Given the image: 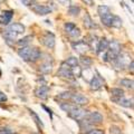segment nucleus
<instances>
[{"instance_id":"obj_19","label":"nucleus","mask_w":134,"mask_h":134,"mask_svg":"<svg viewBox=\"0 0 134 134\" xmlns=\"http://www.w3.org/2000/svg\"><path fill=\"white\" fill-rule=\"evenodd\" d=\"M17 35H18V34H16L15 31H11L8 29V30L5 32V39L7 41V44H9V45L14 44L16 38H17Z\"/></svg>"},{"instance_id":"obj_1","label":"nucleus","mask_w":134,"mask_h":134,"mask_svg":"<svg viewBox=\"0 0 134 134\" xmlns=\"http://www.w3.org/2000/svg\"><path fill=\"white\" fill-rule=\"evenodd\" d=\"M131 57H130L127 54H119L117 57L115 58L114 60H113V65H114L115 69H121L122 70L125 66H127L130 64V62H131Z\"/></svg>"},{"instance_id":"obj_10","label":"nucleus","mask_w":134,"mask_h":134,"mask_svg":"<svg viewBox=\"0 0 134 134\" xmlns=\"http://www.w3.org/2000/svg\"><path fill=\"white\" fill-rule=\"evenodd\" d=\"M31 50H32L31 47H29V46H24V47H21L18 50V55L21 57L25 62H29V57H30Z\"/></svg>"},{"instance_id":"obj_5","label":"nucleus","mask_w":134,"mask_h":134,"mask_svg":"<svg viewBox=\"0 0 134 134\" xmlns=\"http://www.w3.org/2000/svg\"><path fill=\"white\" fill-rule=\"evenodd\" d=\"M72 47H73V49L75 50V52L79 54V55H84L86 52H88L90 50V47H88V45H87V43L86 41H83V40L73 43Z\"/></svg>"},{"instance_id":"obj_45","label":"nucleus","mask_w":134,"mask_h":134,"mask_svg":"<svg viewBox=\"0 0 134 134\" xmlns=\"http://www.w3.org/2000/svg\"><path fill=\"white\" fill-rule=\"evenodd\" d=\"M0 76H1V72H0Z\"/></svg>"},{"instance_id":"obj_20","label":"nucleus","mask_w":134,"mask_h":134,"mask_svg":"<svg viewBox=\"0 0 134 134\" xmlns=\"http://www.w3.org/2000/svg\"><path fill=\"white\" fill-rule=\"evenodd\" d=\"M9 30L11 31H15L16 34H24L25 32V26L21 24H19V23H15V24H11L10 26H9Z\"/></svg>"},{"instance_id":"obj_30","label":"nucleus","mask_w":134,"mask_h":134,"mask_svg":"<svg viewBox=\"0 0 134 134\" xmlns=\"http://www.w3.org/2000/svg\"><path fill=\"white\" fill-rule=\"evenodd\" d=\"M79 12H81V8L78 6H69V9H68V14L73 17H76L79 15Z\"/></svg>"},{"instance_id":"obj_3","label":"nucleus","mask_w":134,"mask_h":134,"mask_svg":"<svg viewBox=\"0 0 134 134\" xmlns=\"http://www.w3.org/2000/svg\"><path fill=\"white\" fill-rule=\"evenodd\" d=\"M67 114H68L69 117H72L73 120H75V121H77V122H78V121L85 119V117L87 116V111H85V110H83V108L76 106L74 110L68 112Z\"/></svg>"},{"instance_id":"obj_40","label":"nucleus","mask_w":134,"mask_h":134,"mask_svg":"<svg viewBox=\"0 0 134 134\" xmlns=\"http://www.w3.org/2000/svg\"><path fill=\"white\" fill-rule=\"evenodd\" d=\"M63 6H70V0H57Z\"/></svg>"},{"instance_id":"obj_29","label":"nucleus","mask_w":134,"mask_h":134,"mask_svg":"<svg viewBox=\"0 0 134 134\" xmlns=\"http://www.w3.org/2000/svg\"><path fill=\"white\" fill-rule=\"evenodd\" d=\"M122 19L120 18L119 16H115L113 17V20H112V27H114V28H120V27H122Z\"/></svg>"},{"instance_id":"obj_24","label":"nucleus","mask_w":134,"mask_h":134,"mask_svg":"<svg viewBox=\"0 0 134 134\" xmlns=\"http://www.w3.org/2000/svg\"><path fill=\"white\" fill-rule=\"evenodd\" d=\"M79 62H81V64L85 67V68H90V67L92 66V64H93L92 58L88 57V56H82L81 59H79Z\"/></svg>"},{"instance_id":"obj_14","label":"nucleus","mask_w":134,"mask_h":134,"mask_svg":"<svg viewBox=\"0 0 134 134\" xmlns=\"http://www.w3.org/2000/svg\"><path fill=\"white\" fill-rule=\"evenodd\" d=\"M87 45H88V47L91 50H95L96 52V48H97V44H98V38L96 35H90L87 37Z\"/></svg>"},{"instance_id":"obj_34","label":"nucleus","mask_w":134,"mask_h":134,"mask_svg":"<svg viewBox=\"0 0 134 134\" xmlns=\"http://www.w3.org/2000/svg\"><path fill=\"white\" fill-rule=\"evenodd\" d=\"M67 65L68 66H70V67H74V66H76V65H78V59L76 57H74V56H72V57H69V58H67V60L65 62Z\"/></svg>"},{"instance_id":"obj_26","label":"nucleus","mask_w":134,"mask_h":134,"mask_svg":"<svg viewBox=\"0 0 134 134\" xmlns=\"http://www.w3.org/2000/svg\"><path fill=\"white\" fill-rule=\"evenodd\" d=\"M29 113H30V115H31V117H32V119H34V121H35V122H36V124H37V125H38V126H39L40 129H44V123H43V122H41L40 117H39L38 115H37V114H36V113H35V112H34L32 110H29Z\"/></svg>"},{"instance_id":"obj_42","label":"nucleus","mask_w":134,"mask_h":134,"mask_svg":"<svg viewBox=\"0 0 134 134\" xmlns=\"http://www.w3.org/2000/svg\"><path fill=\"white\" fill-rule=\"evenodd\" d=\"M88 134H104V133L100 130H92V131H90Z\"/></svg>"},{"instance_id":"obj_32","label":"nucleus","mask_w":134,"mask_h":134,"mask_svg":"<svg viewBox=\"0 0 134 134\" xmlns=\"http://www.w3.org/2000/svg\"><path fill=\"white\" fill-rule=\"evenodd\" d=\"M70 38H73V39H76V38H78L79 36H81V30H79V28H77V27H75L73 30H70L68 34H67Z\"/></svg>"},{"instance_id":"obj_44","label":"nucleus","mask_w":134,"mask_h":134,"mask_svg":"<svg viewBox=\"0 0 134 134\" xmlns=\"http://www.w3.org/2000/svg\"><path fill=\"white\" fill-rule=\"evenodd\" d=\"M0 2H5V0H0Z\"/></svg>"},{"instance_id":"obj_27","label":"nucleus","mask_w":134,"mask_h":134,"mask_svg":"<svg viewBox=\"0 0 134 134\" xmlns=\"http://www.w3.org/2000/svg\"><path fill=\"white\" fill-rule=\"evenodd\" d=\"M70 69H72V74H73L74 78H76V77H81V76H82L83 70H82V68H81V67H79L78 65L74 66V67H70Z\"/></svg>"},{"instance_id":"obj_4","label":"nucleus","mask_w":134,"mask_h":134,"mask_svg":"<svg viewBox=\"0 0 134 134\" xmlns=\"http://www.w3.org/2000/svg\"><path fill=\"white\" fill-rule=\"evenodd\" d=\"M55 43H56V38L55 35L53 32L47 31L45 35L41 37V44L46 46L47 48H54L55 47Z\"/></svg>"},{"instance_id":"obj_13","label":"nucleus","mask_w":134,"mask_h":134,"mask_svg":"<svg viewBox=\"0 0 134 134\" xmlns=\"http://www.w3.org/2000/svg\"><path fill=\"white\" fill-rule=\"evenodd\" d=\"M90 86H91L92 90L97 91V90H99L100 87L103 86V81L98 76H93V77H92V79L90 81Z\"/></svg>"},{"instance_id":"obj_36","label":"nucleus","mask_w":134,"mask_h":134,"mask_svg":"<svg viewBox=\"0 0 134 134\" xmlns=\"http://www.w3.org/2000/svg\"><path fill=\"white\" fill-rule=\"evenodd\" d=\"M70 96H72V93H69V92H65V93H62L58 97L63 98V99H70Z\"/></svg>"},{"instance_id":"obj_18","label":"nucleus","mask_w":134,"mask_h":134,"mask_svg":"<svg viewBox=\"0 0 134 134\" xmlns=\"http://www.w3.org/2000/svg\"><path fill=\"white\" fill-rule=\"evenodd\" d=\"M83 21H84V26H85V28H87V29H94V28H97V25H96V24L93 21V20H92L91 16H90L88 14H86L85 16H84Z\"/></svg>"},{"instance_id":"obj_15","label":"nucleus","mask_w":134,"mask_h":134,"mask_svg":"<svg viewBox=\"0 0 134 134\" xmlns=\"http://www.w3.org/2000/svg\"><path fill=\"white\" fill-rule=\"evenodd\" d=\"M112 53L116 54V55H119V54H121V50H122V47H121V44L119 43V41L116 40H112L108 43V48Z\"/></svg>"},{"instance_id":"obj_37","label":"nucleus","mask_w":134,"mask_h":134,"mask_svg":"<svg viewBox=\"0 0 134 134\" xmlns=\"http://www.w3.org/2000/svg\"><path fill=\"white\" fill-rule=\"evenodd\" d=\"M20 1L23 2V5L27 6V7H30V6H32V3L35 2V0H20Z\"/></svg>"},{"instance_id":"obj_11","label":"nucleus","mask_w":134,"mask_h":134,"mask_svg":"<svg viewBox=\"0 0 134 134\" xmlns=\"http://www.w3.org/2000/svg\"><path fill=\"white\" fill-rule=\"evenodd\" d=\"M48 93H49V88L46 85H40L38 88L36 90V96L41 99H46L48 97Z\"/></svg>"},{"instance_id":"obj_7","label":"nucleus","mask_w":134,"mask_h":134,"mask_svg":"<svg viewBox=\"0 0 134 134\" xmlns=\"http://www.w3.org/2000/svg\"><path fill=\"white\" fill-rule=\"evenodd\" d=\"M12 16H14V11H12V10H6V11H3L2 14L0 15V25L7 26V25L11 21Z\"/></svg>"},{"instance_id":"obj_39","label":"nucleus","mask_w":134,"mask_h":134,"mask_svg":"<svg viewBox=\"0 0 134 134\" xmlns=\"http://www.w3.org/2000/svg\"><path fill=\"white\" fill-rule=\"evenodd\" d=\"M111 133H113V134H121V130L119 127H116V126H112L111 127Z\"/></svg>"},{"instance_id":"obj_6","label":"nucleus","mask_w":134,"mask_h":134,"mask_svg":"<svg viewBox=\"0 0 134 134\" xmlns=\"http://www.w3.org/2000/svg\"><path fill=\"white\" fill-rule=\"evenodd\" d=\"M31 7V10L35 12L36 15H39V16H45V15H48L52 12V8H49L48 6H44V5H32Z\"/></svg>"},{"instance_id":"obj_9","label":"nucleus","mask_w":134,"mask_h":134,"mask_svg":"<svg viewBox=\"0 0 134 134\" xmlns=\"http://www.w3.org/2000/svg\"><path fill=\"white\" fill-rule=\"evenodd\" d=\"M86 120L92 124L102 123L103 122V116H102V114H99L98 112H92V113H90V114H87Z\"/></svg>"},{"instance_id":"obj_41","label":"nucleus","mask_w":134,"mask_h":134,"mask_svg":"<svg viewBox=\"0 0 134 134\" xmlns=\"http://www.w3.org/2000/svg\"><path fill=\"white\" fill-rule=\"evenodd\" d=\"M7 100V95L3 94L2 92H0V102H6Z\"/></svg>"},{"instance_id":"obj_43","label":"nucleus","mask_w":134,"mask_h":134,"mask_svg":"<svg viewBox=\"0 0 134 134\" xmlns=\"http://www.w3.org/2000/svg\"><path fill=\"white\" fill-rule=\"evenodd\" d=\"M84 2H86L87 5H90V6H93V1H92V0H83Z\"/></svg>"},{"instance_id":"obj_2","label":"nucleus","mask_w":134,"mask_h":134,"mask_svg":"<svg viewBox=\"0 0 134 134\" xmlns=\"http://www.w3.org/2000/svg\"><path fill=\"white\" fill-rule=\"evenodd\" d=\"M57 75L59 77H63V78H66V79H73L74 76L72 74V69H70V66H68L66 64V63H62V65L59 67V69H58V73Z\"/></svg>"},{"instance_id":"obj_12","label":"nucleus","mask_w":134,"mask_h":134,"mask_svg":"<svg viewBox=\"0 0 134 134\" xmlns=\"http://www.w3.org/2000/svg\"><path fill=\"white\" fill-rule=\"evenodd\" d=\"M113 100L117 102V104H120L123 107H127V108L133 107V98H124L123 96V97H120V98H113Z\"/></svg>"},{"instance_id":"obj_16","label":"nucleus","mask_w":134,"mask_h":134,"mask_svg":"<svg viewBox=\"0 0 134 134\" xmlns=\"http://www.w3.org/2000/svg\"><path fill=\"white\" fill-rule=\"evenodd\" d=\"M108 41L106 38H102L98 40V44H97V48H96V53L100 54V53H104L105 50L108 48Z\"/></svg>"},{"instance_id":"obj_21","label":"nucleus","mask_w":134,"mask_h":134,"mask_svg":"<svg viewBox=\"0 0 134 134\" xmlns=\"http://www.w3.org/2000/svg\"><path fill=\"white\" fill-rule=\"evenodd\" d=\"M113 17H114V15L111 14V12H108V14L104 15L103 17H100V21L103 23L104 26H106V27H112V20H113Z\"/></svg>"},{"instance_id":"obj_35","label":"nucleus","mask_w":134,"mask_h":134,"mask_svg":"<svg viewBox=\"0 0 134 134\" xmlns=\"http://www.w3.org/2000/svg\"><path fill=\"white\" fill-rule=\"evenodd\" d=\"M0 134H15V132L8 127H1L0 129Z\"/></svg>"},{"instance_id":"obj_23","label":"nucleus","mask_w":134,"mask_h":134,"mask_svg":"<svg viewBox=\"0 0 134 134\" xmlns=\"http://www.w3.org/2000/svg\"><path fill=\"white\" fill-rule=\"evenodd\" d=\"M41 56V53H40V50L38 48H36V47H34L32 50H31V54H30V57H29V62H36V60H38L39 58Z\"/></svg>"},{"instance_id":"obj_33","label":"nucleus","mask_w":134,"mask_h":134,"mask_svg":"<svg viewBox=\"0 0 134 134\" xmlns=\"http://www.w3.org/2000/svg\"><path fill=\"white\" fill-rule=\"evenodd\" d=\"M111 94L114 96V98H120V97H123L124 96V92L121 88H112Z\"/></svg>"},{"instance_id":"obj_38","label":"nucleus","mask_w":134,"mask_h":134,"mask_svg":"<svg viewBox=\"0 0 134 134\" xmlns=\"http://www.w3.org/2000/svg\"><path fill=\"white\" fill-rule=\"evenodd\" d=\"M41 107H43L44 110L48 113V115H49V117H50V120H53V112H52V110H50V108H48L47 106H45V105H41Z\"/></svg>"},{"instance_id":"obj_8","label":"nucleus","mask_w":134,"mask_h":134,"mask_svg":"<svg viewBox=\"0 0 134 134\" xmlns=\"http://www.w3.org/2000/svg\"><path fill=\"white\" fill-rule=\"evenodd\" d=\"M70 99H72V102L75 105H85V104L88 103V98L81 94H72Z\"/></svg>"},{"instance_id":"obj_22","label":"nucleus","mask_w":134,"mask_h":134,"mask_svg":"<svg viewBox=\"0 0 134 134\" xmlns=\"http://www.w3.org/2000/svg\"><path fill=\"white\" fill-rule=\"evenodd\" d=\"M32 39H34V36H31V35L26 36V37H24V38H21V39L17 40V45L20 46V47H24V46H28V45L32 41Z\"/></svg>"},{"instance_id":"obj_17","label":"nucleus","mask_w":134,"mask_h":134,"mask_svg":"<svg viewBox=\"0 0 134 134\" xmlns=\"http://www.w3.org/2000/svg\"><path fill=\"white\" fill-rule=\"evenodd\" d=\"M39 70H40V73H43V74H49L53 70V62H49V60L44 62L43 64L39 66Z\"/></svg>"},{"instance_id":"obj_31","label":"nucleus","mask_w":134,"mask_h":134,"mask_svg":"<svg viewBox=\"0 0 134 134\" xmlns=\"http://www.w3.org/2000/svg\"><path fill=\"white\" fill-rule=\"evenodd\" d=\"M75 107H76L75 104H68V103H62L60 104V108L64 112H66V113H68V112H70L72 110H74Z\"/></svg>"},{"instance_id":"obj_28","label":"nucleus","mask_w":134,"mask_h":134,"mask_svg":"<svg viewBox=\"0 0 134 134\" xmlns=\"http://www.w3.org/2000/svg\"><path fill=\"white\" fill-rule=\"evenodd\" d=\"M120 84L126 88H133V79H129V78H124V79H121L120 81Z\"/></svg>"},{"instance_id":"obj_25","label":"nucleus","mask_w":134,"mask_h":134,"mask_svg":"<svg viewBox=\"0 0 134 134\" xmlns=\"http://www.w3.org/2000/svg\"><path fill=\"white\" fill-rule=\"evenodd\" d=\"M108 12H111V9L108 6H105V5H100L98 6L97 8V14L99 15V17H103L104 15L108 14Z\"/></svg>"}]
</instances>
